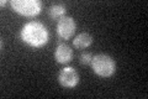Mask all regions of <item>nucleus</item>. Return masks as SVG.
I'll use <instances>...</instances> for the list:
<instances>
[{
    "label": "nucleus",
    "instance_id": "nucleus-1",
    "mask_svg": "<svg viewBox=\"0 0 148 99\" xmlns=\"http://www.w3.org/2000/svg\"><path fill=\"white\" fill-rule=\"evenodd\" d=\"M21 40L27 46L40 48L45 46L49 40V32L42 22L40 21H30L25 24L20 32Z\"/></svg>",
    "mask_w": 148,
    "mask_h": 99
},
{
    "label": "nucleus",
    "instance_id": "nucleus-7",
    "mask_svg": "<svg viewBox=\"0 0 148 99\" xmlns=\"http://www.w3.org/2000/svg\"><path fill=\"white\" fill-rule=\"evenodd\" d=\"M92 36L89 32H80L78 34L73 40V46L75 47L77 50H85L89 46H91L92 44Z\"/></svg>",
    "mask_w": 148,
    "mask_h": 99
},
{
    "label": "nucleus",
    "instance_id": "nucleus-3",
    "mask_svg": "<svg viewBox=\"0 0 148 99\" xmlns=\"http://www.w3.org/2000/svg\"><path fill=\"white\" fill-rule=\"evenodd\" d=\"M10 6L16 14L25 17H35L42 11L40 0H11Z\"/></svg>",
    "mask_w": 148,
    "mask_h": 99
},
{
    "label": "nucleus",
    "instance_id": "nucleus-2",
    "mask_svg": "<svg viewBox=\"0 0 148 99\" xmlns=\"http://www.w3.org/2000/svg\"><path fill=\"white\" fill-rule=\"evenodd\" d=\"M90 66L94 73L101 78H110L116 72V62L111 56L106 53L95 55Z\"/></svg>",
    "mask_w": 148,
    "mask_h": 99
},
{
    "label": "nucleus",
    "instance_id": "nucleus-9",
    "mask_svg": "<svg viewBox=\"0 0 148 99\" xmlns=\"http://www.w3.org/2000/svg\"><path fill=\"white\" fill-rule=\"evenodd\" d=\"M92 57H94V56H92L90 52H83L80 55V57H79L80 63L82 64H85V66H89V64H91Z\"/></svg>",
    "mask_w": 148,
    "mask_h": 99
},
{
    "label": "nucleus",
    "instance_id": "nucleus-4",
    "mask_svg": "<svg viewBox=\"0 0 148 99\" xmlns=\"http://www.w3.org/2000/svg\"><path fill=\"white\" fill-rule=\"evenodd\" d=\"M77 30V22L72 16H64L57 22V36L61 40H71L74 36V32Z\"/></svg>",
    "mask_w": 148,
    "mask_h": 99
},
{
    "label": "nucleus",
    "instance_id": "nucleus-8",
    "mask_svg": "<svg viewBox=\"0 0 148 99\" xmlns=\"http://www.w3.org/2000/svg\"><path fill=\"white\" fill-rule=\"evenodd\" d=\"M66 6L63 5V4H53V5H51L47 10V14L51 20L53 21H59L62 17L66 16Z\"/></svg>",
    "mask_w": 148,
    "mask_h": 99
},
{
    "label": "nucleus",
    "instance_id": "nucleus-6",
    "mask_svg": "<svg viewBox=\"0 0 148 99\" xmlns=\"http://www.w3.org/2000/svg\"><path fill=\"white\" fill-rule=\"evenodd\" d=\"M54 60L61 64H67L73 60V50L67 44H58L54 50Z\"/></svg>",
    "mask_w": 148,
    "mask_h": 99
},
{
    "label": "nucleus",
    "instance_id": "nucleus-5",
    "mask_svg": "<svg viewBox=\"0 0 148 99\" xmlns=\"http://www.w3.org/2000/svg\"><path fill=\"white\" fill-rule=\"evenodd\" d=\"M79 79H80L79 73L73 67H64L58 73V83L63 88L71 89L77 87L78 83H79Z\"/></svg>",
    "mask_w": 148,
    "mask_h": 99
}]
</instances>
